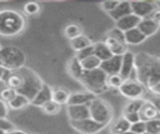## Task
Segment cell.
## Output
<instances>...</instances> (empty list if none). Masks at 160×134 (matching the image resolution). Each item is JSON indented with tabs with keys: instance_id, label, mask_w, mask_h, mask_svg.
<instances>
[{
	"instance_id": "obj_1",
	"label": "cell",
	"mask_w": 160,
	"mask_h": 134,
	"mask_svg": "<svg viewBox=\"0 0 160 134\" xmlns=\"http://www.w3.org/2000/svg\"><path fill=\"white\" fill-rule=\"evenodd\" d=\"M135 75L144 88L151 89L160 81V58L148 54L135 55Z\"/></svg>"
},
{
	"instance_id": "obj_2",
	"label": "cell",
	"mask_w": 160,
	"mask_h": 134,
	"mask_svg": "<svg viewBox=\"0 0 160 134\" xmlns=\"http://www.w3.org/2000/svg\"><path fill=\"white\" fill-rule=\"evenodd\" d=\"M25 18L12 10L2 9L0 10V35L1 36H15L25 29Z\"/></svg>"
},
{
	"instance_id": "obj_3",
	"label": "cell",
	"mask_w": 160,
	"mask_h": 134,
	"mask_svg": "<svg viewBox=\"0 0 160 134\" xmlns=\"http://www.w3.org/2000/svg\"><path fill=\"white\" fill-rule=\"evenodd\" d=\"M106 80L108 75L100 68L90 71H84V74L79 79V81L88 89V91L95 96L105 93L109 89Z\"/></svg>"
},
{
	"instance_id": "obj_4",
	"label": "cell",
	"mask_w": 160,
	"mask_h": 134,
	"mask_svg": "<svg viewBox=\"0 0 160 134\" xmlns=\"http://www.w3.org/2000/svg\"><path fill=\"white\" fill-rule=\"evenodd\" d=\"M19 73L22 76V84L16 90V94L24 95L25 98H28L31 101L35 98V95L39 93V90L41 89L44 83L40 79V76L35 71H32L30 68L24 66V68L19 69Z\"/></svg>"
},
{
	"instance_id": "obj_5",
	"label": "cell",
	"mask_w": 160,
	"mask_h": 134,
	"mask_svg": "<svg viewBox=\"0 0 160 134\" xmlns=\"http://www.w3.org/2000/svg\"><path fill=\"white\" fill-rule=\"evenodd\" d=\"M1 66L8 70H19L25 66L26 55L22 50L15 46H1L0 49Z\"/></svg>"
},
{
	"instance_id": "obj_6",
	"label": "cell",
	"mask_w": 160,
	"mask_h": 134,
	"mask_svg": "<svg viewBox=\"0 0 160 134\" xmlns=\"http://www.w3.org/2000/svg\"><path fill=\"white\" fill-rule=\"evenodd\" d=\"M89 113L90 118L100 124L108 125L112 119V110L111 106L102 99L95 98L89 104Z\"/></svg>"
},
{
	"instance_id": "obj_7",
	"label": "cell",
	"mask_w": 160,
	"mask_h": 134,
	"mask_svg": "<svg viewBox=\"0 0 160 134\" xmlns=\"http://www.w3.org/2000/svg\"><path fill=\"white\" fill-rule=\"evenodd\" d=\"M119 91L126 99L134 100V99H141V96L145 93V88L139 81L131 79V80H125L119 88Z\"/></svg>"
},
{
	"instance_id": "obj_8",
	"label": "cell",
	"mask_w": 160,
	"mask_h": 134,
	"mask_svg": "<svg viewBox=\"0 0 160 134\" xmlns=\"http://www.w3.org/2000/svg\"><path fill=\"white\" fill-rule=\"evenodd\" d=\"M70 124L75 130H78L81 134H96L106 126L104 124H100V123L92 120L91 118H88L84 120H78V121H70Z\"/></svg>"
},
{
	"instance_id": "obj_9",
	"label": "cell",
	"mask_w": 160,
	"mask_h": 134,
	"mask_svg": "<svg viewBox=\"0 0 160 134\" xmlns=\"http://www.w3.org/2000/svg\"><path fill=\"white\" fill-rule=\"evenodd\" d=\"M131 13L140 19L149 18L155 10H158V4L155 1H131Z\"/></svg>"
},
{
	"instance_id": "obj_10",
	"label": "cell",
	"mask_w": 160,
	"mask_h": 134,
	"mask_svg": "<svg viewBox=\"0 0 160 134\" xmlns=\"http://www.w3.org/2000/svg\"><path fill=\"white\" fill-rule=\"evenodd\" d=\"M135 73V54L131 51H126L122 55L121 59V69H120V75L124 80H130L131 74Z\"/></svg>"
},
{
	"instance_id": "obj_11",
	"label": "cell",
	"mask_w": 160,
	"mask_h": 134,
	"mask_svg": "<svg viewBox=\"0 0 160 134\" xmlns=\"http://www.w3.org/2000/svg\"><path fill=\"white\" fill-rule=\"evenodd\" d=\"M66 113L70 121H78L90 118L89 105H68Z\"/></svg>"
},
{
	"instance_id": "obj_12",
	"label": "cell",
	"mask_w": 160,
	"mask_h": 134,
	"mask_svg": "<svg viewBox=\"0 0 160 134\" xmlns=\"http://www.w3.org/2000/svg\"><path fill=\"white\" fill-rule=\"evenodd\" d=\"M52 88L48 84H42L41 89L39 90V93L35 95V98L30 101V104H32L34 106H39L41 108L42 105H45L46 103H49L50 100H52Z\"/></svg>"
},
{
	"instance_id": "obj_13",
	"label": "cell",
	"mask_w": 160,
	"mask_h": 134,
	"mask_svg": "<svg viewBox=\"0 0 160 134\" xmlns=\"http://www.w3.org/2000/svg\"><path fill=\"white\" fill-rule=\"evenodd\" d=\"M121 59L122 56H111L110 59L101 61L100 69L106 74V75H114V74H119L120 69H121Z\"/></svg>"
},
{
	"instance_id": "obj_14",
	"label": "cell",
	"mask_w": 160,
	"mask_h": 134,
	"mask_svg": "<svg viewBox=\"0 0 160 134\" xmlns=\"http://www.w3.org/2000/svg\"><path fill=\"white\" fill-rule=\"evenodd\" d=\"M140 20H141V19H140L139 16H136V15H134V14L131 13V14H129V15L121 18L120 20L115 21V28H118L119 30H121L122 33H125V31H128V30H131V29H134V28H138Z\"/></svg>"
},
{
	"instance_id": "obj_15",
	"label": "cell",
	"mask_w": 160,
	"mask_h": 134,
	"mask_svg": "<svg viewBox=\"0 0 160 134\" xmlns=\"http://www.w3.org/2000/svg\"><path fill=\"white\" fill-rule=\"evenodd\" d=\"M96 96L90 94L89 91L86 93H70V96H69V100H68V104L66 105H89Z\"/></svg>"
},
{
	"instance_id": "obj_16",
	"label": "cell",
	"mask_w": 160,
	"mask_h": 134,
	"mask_svg": "<svg viewBox=\"0 0 160 134\" xmlns=\"http://www.w3.org/2000/svg\"><path fill=\"white\" fill-rule=\"evenodd\" d=\"M139 116H140L141 121H148V120L160 118V114L156 110V108L152 105V103L149 100V101H144L142 106L139 110Z\"/></svg>"
},
{
	"instance_id": "obj_17",
	"label": "cell",
	"mask_w": 160,
	"mask_h": 134,
	"mask_svg": "<svg viewBox=\"0 0 160 134\" xmlns=\"http://www.w3.org/2000/svg\"><path fill=\"white\" fill-rule=\"evenodd\" d=\"M160 25H158L155 21H152L150 18H145V19H141L139 25H138V29L141 31V34L145 36V38H149L151 35H154L158 30H159Z\"/></svg>"
},
{
	"instance_id": "obj_18",
	"label": "cell",
	"mask_w": 160,
	"mask_h": 134,
	"mask_svg": "<svg viewBox=\"0 0 160 134\" xmlns=\"http://www.w3.org/2000/svg\"><path fill=\"white\" fill-rule=\"evenodd\" d=\"M104 43H105V45L108 46V49L110 50V53L114 56H122L128 51V45L124 44V43H120L118 40H114V39H110V38H105Z\"/></svg>"
},
{
	"instance_id": "obj_19",
	"label": "cell",
	"mask_w": 160,
	"mask_h": 134,
	"mask_svg": "<svg viewBox=\"0 0 160 134\" xmlns=\"http://www.w3.org/2000/svg\"><path fill=\"white\" fill-rule=\"evenodd\" d=\"M129 14H131L130 1H119V5H118L112 11L109 13V16H110L112 20L118 21V20H120L121 18H124V16H126V15H129Z\"/></svg>"
},
{
	"instance_id": "obj_20",
	"label": "cell",
	"mask_w": 160,
	"mask_h": 134,
	"mask_svg": "<svg viewBox=\"0 0 160 134\" xmlns=\"http://www.w3.org/2000/svg\"><path fill=\"white\" fill-rule=\"evenodd\" d=\"M124 38H125V44H129V45H138V44H141L146 40V38L141 34V31L138 28H134L131 30L125 31Z\"/></svg>"
},
{
	"instance_id": "obj_21",
	"label": "cell",
	"mask_w": 160,
	"mask_h": 134,
	"mask_svg": "<svg viewBox=\"0 0 160 134\" xmlns=\"http://www.w3.org/2000/svg\"><path fill=\"white\" fill-rule=\"evenodd\" d=\"M68 71H69V74L74 79H78V80L84 74V69L81 66V63H80V60L76 56H74V58H71L69 60V63H68Z\"/></svg>"
},
{
	"instance_id": "obj_22",
	"label": "cell",
	"mask_w": 160,
	"mask_h": 134,
	"mask_svg": "<svg viewBox=\"0 0 160 134\" xmlns=\"http://www.w3.org/2000/svg\"><path fill=\"white\" fill-rule=\"evenodd\" d=\"M94 55L100 61H105L112 56V54L110 53V50L108 49V46L105 45L104 41H98L94 44Z\"/></svg>"
},
{
	"instance_id": "obj_23",
	"label": "cell",
	"mask_w": 160,
	"mask_h": 134,
	"mask_svg": "<svg viewBox=\"0 0 160 134\" xmlns=\"http://www.w3.org/2000/svg\"><path fill=\"white\" fill-rule=\"evenodd\" d=\"M5 83H6L8 88H11V89H14L16 91L21 86V84H22V76L19 73V70H14V71L10 70V73H9V75H8L6 80H5Z\"/></svg>"
},
{
	"instance_id": "obj_24",
	"label": "cell",
	"mask_w": 160,
	"mask_h": 134,
	"mask_svg": "<svg viewBox=\"0 0 160 134\" xmlns=\"http://www.w3.org/2000/svg\"><path fill=\"white\" fill-rule=\"evenodd\" d=\"M70 45H71V48L78 53V51H80V50H82V49H85V48L92 45V43H91V40H90L88 36H85L84 34H81V35L74 38L72 40H70Z\"/></svg>"
},
{
	"instance_id": "obj_25",
	"label": "cell",
	"mask_w": 160,
	"mask_h": 134,
	"mask_svg": "<svg viewBox=\"0 0 160 134\" xmlns=\"http://www.w3.org/2000/svg\"><path fill=\"white\" fill-rule=\"evenodd\" d=\"M130 129V123L125 119V118H119L118 120H115L110 128V133L111 134H121L125 131H129Z\"/></svg>"
},
{
	"instance_id": "obj_26",
	"label": "cell",
	"mask_w": 160,
	"mask_h": 134,
	"mask_svg": "<svg viewBox=\"0 0 160 134\" xmlns=\"http://www.w3.org/2000/svg\"><path fill=\"white\" fill-rule=\"evenodd\" d=\"M8 104V108L12 109V110H18V109H22L25 108L28 104H30V100L28 98H25L24 95H20V94H16Z\"/></svg>"
},
{
	"instance_id": "obj_27",
	"label": "cell",
	"mask_w": 160,
	"mask_h": 134,
	"mask_svg": "<svg viewBox=\"0 0 160 134\" xmlns=\"http://www.w3.org/2000/svg\"><path fill=\"white\" fill-rule=\"evenodd\" d=\"M81 63V66L84 69V71H90V70H95V69H99L100 65H101V61L95 56V55H91V56H88L82 60H80Z\"/></svg>"
},
{
	"instance_id": "obj_28",
	"label": "cell",
	"mask_w": 160,
	"mask_h": 134,
	"mask_svg": "<svg viewBox=\"0 0 160 134\" xmlns=\"http://www.w3.org/2000/svg\"><path fill=\"white\" fill-rule=\"evenodd\" d=\"M69 96H70V93L65 89H55L52 90V100L55 103H58L59 105H62V104H68V100H69Z\"/></svg>"
},
{
	"instance_id": "obj_29",
	"label": "cell",
	"mask_w": 160,
	"mask_h": 134,
	"mask_svg": "<svg viewBox=\"0 0 160 134\" xmlns=\"http://www.w3.org/2000/svg\"><path fill=\"white\" fill-rule=\"evenodd\" d=\"M145 100L142 99H134V100H129L125 106H124V111L122 114H126V113H139L140 108L142 106Z\"/></svg>"
},
{
	"instance_id": "obj_30",
	"label": "cell",
	"mask_w": 160,
	"mask_h": 134,
	"mask_svg": "<svg viewBox=\"0 0 160 134\" xmlns=\"http://www.w3.org/2000/svg\"><path fill=\"white\" fill-rule=\"evenodd\" d=\"M64 34H65V36H66L69 40H72L74 38L81 35V34H82V30H81L80 25H78V24H69V25L65 26Z\"/></svg>"
},
{
	"instance_id": "obj_31",
	"label": "cell",
	"mask_w": 160,
	"mask_h": 134,
	"mask_svg": "<svg viewBox=\"0 0 160 134\" xmlns=\"http://www.w3.org/2000/svg\"><path fill=\"white\" fill-rule=\"evenodd\" d=\"M145 131L149 134H160V118L145 121Z\"/></svg>"
},
{
	"instance_id": "obj_32",
	"label": "cell",
	"mask_w": 160,
	"mask_h": 134,
	"mask_svg": "<svg viewBox=\"0 0 160 134\" xmlns=\"http://www.w3.org/2000/svg\"><path fill=\"white\" fill-rule=\"evenodd\" d=\"M41 109H42V111H44L45 114L55 115V114H58V113L60 111L61 105H59V104H58V103H55L54 100H50L49 103H46L45 105H42V106H41Z\"/></svg>"
},
{
	"instance_id": "obj_33",
	"label": "cell",
	"mask_w": 160,
	"mask_h": 134,
	"mask_svg": "<svg viewBox=\"0 0 160 134\" xmlns=\"http://www.w3.org/2000/svg\"><path fill=\"white\" fill-rule=\"evenodd\" d=\"M124 81H125V80L121 78V75H120V74L108 75V80H106L108 86H109V88H114V89H119Z\"/></svg>"
},
{
	"instance_id": "obj_34",
	"label": "cell",
	"mask_w": 160,
	"mask_h": 134,
	"mask_svg": "<svg viewBox=\"0 0 160 134\" xmlns=\"http://www.w3.org/2000/svg\"><path fill=\"white\" fill-rule=\"evenodd\" d=\"M39 11H40V5H39L38 3L30 1V3H26V4L24 5V13H25L26 15L32 16V15L39 14Z\"/></svg>"
},
{
	"instance_id": "obj_35",
	"label": "cell",
	"mask_w": 160,
	"mask_h": 134,
	"mask_svg": "<svg viewBox=\"0 0 160 134\" xmlns=\"http://www.w3.org/2000/svg\"><path fill=\"white\" fill-rule=\"evenodd\" d=\"M105 38H110V39H114V40H118L120 43H124L125 44V38H124V33L121 30H119L118 28H114L111 30L108 31V34L105 35Z\"/></svg>"
},
{
	"instance_id": "obj_36",
	"label": "cell",
	"mask_w": 160,
	"mask_h": 134,
	"mask_svg": "<svg viewBox=\"0 0 160 134\" xmlns=\"http://www.w3.org/2000/svg\"><path fill=\"white\" fill-rule=\"evenodd\" d=\"M16 95V91L14 90V89H11V88H4L1 91H0V98H1V100L2 101H5V103H9L14 96Z\"/></svg>"
},
{
	"instance_id": "obj_37",
	"label": "cell",
	"mask_w": 160,
	"mask_h": 134,
	"mask_svg": "<svg viewBox=\"0 0 160 134\" xmlns=\"http://www.w3.org/2000/svg\"><path fill=\"white\" fill-rule=\"evenodd\" d=\"M91 55H94V44L88 46V48H85V49H82V50H80V51H78L75 54V56L79 60H82V59H85L88 56H91Z\"/></svg>"
},
{
	"instance_id": "obj_38",
	"label": "cell",
	"mask_w": 160,
	"mask_h": 134,
	"mask_svg": "<svg viewBox=\"0 0 160 134\" xmlns=\"http://www.w3.org/2000/svg\"><path fill=\"white\" fill-rule=\"evenodd\" d=\"M131 133L134 134H144L145 133V121H136L134 124H130V129Z\"/></svg>"
},
{
	"instance_id": "obj_39",
	"label": "cell",
	"mask_w": 160,
	"mask_h": 134,
	"mask_svg": "<svg viewBox=\"0 0 160 134\" xmlns=\"http://www.w3.org/2000/svg\"><path fill=\"white\" fill-rule=\"evenodd\" d=\"M118 5H119V1H104V3L100 4L101 9H102L104 11H106L108 14H109L110 11H112Z\"/></svg>"
},
{
	"instance_id": "obj_40",
	"label": "cell",
	"mask_w": 160,
	"mask_h": 134,
	"mask_svg": "<svg viewBox=\"0 0 160 134\" xmlns=\"http://www.w3.org/2000/svg\"><path fill=\"white\" fill-rule=\"evenodd\" d=\"M0 129L4 130L5 133H8V131L15 129V126L10 120H8L6 118H2V119H0Z\"/></svg>"
},
{
	"instance_id": "obj_41",
	"label": "cell",
	"mask_w": 160,
	"mask_h": 134,
	"mask_svg": "<svg viewBox=\"0 0 160 134\" xmlns=\"http://www.w3.org/2000/svg\"><path fill=\"white\" fill-rule=\"evenodd\" d=\"M122 118H125L130 124H134L136 121H140L139 113H126V114H122Z\"/></svg>"
},
{
	"instance_id": "obj_42",
	"label": "cell",
	"mask_w": 160,
	"mask_h": 134,
	"mask_svg": "<svg viewBox=\"0 0 160 134\" xmlns=\"http://www.w3.org/2000/svg\"><path fill=\"white\" fill-rule=\"evenodd\" d=\"M8 113H9V108H8V104L0 99V119H2V118H6Z\"/></svg>"
},
{
	"instance_id": "obj_43",
	"label": "cell",
	"mask_w": 160,
	"mask_h": 134,
	"mask_svg": "<svg viewBox=\"0 0 160 134\" xmlns=\"http://www.w3.org/2000/svg\"><path fill=\"white\" fill-rule=\"evenodd\" d=\"M152 21H155L158 25H160V9H158V10H155L150 16H149Z\"/></svg>"
},
{
	"instance_id": "obj_44",
	"label": "cell",
	"mask_w": 160,
	"mask_h": 134,
	"mask_svg": "<svg viewBox=\"0 0 160 134\" xmlns=\"http://www.w3.org/2000/svg\"><path fill=\"white\" fill-rule=\"evenodd\" d=\"M9 73H10V70H8V69L0 66V81H1V80L5 81L6 78H8V75H9Z\"/></svg>"
},
{
	"instance_id": "obj_45",
	"label": "cell",
	"mask_w": 160,
	"mask_h": 134,
	"mask_svg": "<svg viewBox=\"0 0 160 134\" xmlns=\"http://www.w3.org/2000/svg\"><path fill=\"white\" fill-rule=\"evenodd\" d=\"M151 103H152V105L156 108V110L159 111V114H160V96H155L154 99H151L150 100Z\"/></svg>"
},
{
	"instance_id": "obj_46",
	"label": "cell",
	"mask_w": 160,
	"mask_h": 134,
	"mask_svg": "<svg viewBox=\"0 0 160 134\" xmlns=\"http://www.w3.org/2000/svg\"><path fill=\"white\" fill-rule=\"evenodd\" d=\"M150 90H151V93H152V94H155V95L160 96V81H158V83H156V84H155Z\"/></svg>"
},
{
	"instance_id": "obj_47",
	"label": "cell",
	"mask_w": 160,
	"mask_h": 134,
	"mask_svg": "<svg viewBox=\"0 0 160 134\" xmlns=\"http://www.w3.org/2000/svg\"><path fill=\"white\" fill-rule=\"evenodd\" d=\"M6 134H28V133H26V131H22V130H20V129H12V130L8 131Z\"/></svg>"
},
{
	"instance_id": "obj_48",
	"label": "cell",
	"mask_w": 160,
	"mask_h": 134,
	"mask_svg": "<svg viewBox=\"0 0 160 134\" xmlns=\"http://www.w3.org/2000/svg\"><path fill=\"white\" fill-rule=\"evenodd\" d=\"M121 134H134V133H131V131L129 130V131H125V133H121Z\"/></svg>"
},
{
	"instance_id": "obj_49",
	"label": "cell",
	"mask_w": 160,
	"mask_h": 134,
	"mask_svg": "<svg viewBox=\"0 0 160 134\" xmlns=\"http://www.w3.org/2000/svg\"><path fill=\"white\" fill-rule=\"evenodd\" d=\"M0 134H6V133H5L4 130H1V129H0Z\"/></svg>"
},
{
	"instance_id": "obj_50",
	"label": "cell",
	"mask_w": 160,
	"mask_h": 134,
	"mask_svg": "<svg viewBox=\"0 0 160 134\" xmlns=\"http://www.w3.org/2000/svg\"><path fill=\"white\" fill-rule=\"evenodd\" d=\"M144 134H149V133H146V131H145V133H144Z\"/></svg>"
},
{
	"instance_id": "obj_51",
	"label": "cell",
	"mask_w": 160,
	"mask_h": 134,
	"mask_svg": "<svg viewBox=\"0 0 160 134\" xmlns=\"http://www.w3.org/2000/svg\"><path fill=\"white\" fill-rule=\"evenodd\" d=\"M0 66H1V61H0Z\"/></svg>"
},
{
	"instance_id": "obj_52",
	"label": "cell",
	"mask_w": 160,
	"mask_h": 134,
	"mask_svg": "<svg viewBox=\"0 0 160 134\" xmlns=\"http://www.w3.org/2000/svg\"><path fill=\"white\" fill-rule=\"evenodd\" d=\"M0 49H1V45H0Z\"/></svg>"
}]
</instances>
